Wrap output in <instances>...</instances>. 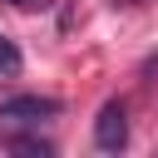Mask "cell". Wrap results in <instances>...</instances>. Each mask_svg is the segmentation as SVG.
I'll list each match as a JSON object with an SVG mask.
<instances>
[{
    "label": "cell",
    "instance_id": "4",
    "mask_svg": "<svg viewBox=\"0 0 158 158\" xmlns=\"http://www.w3.org/2000/svg\"><path fill=\"white\" fill-rule=\"evenodd\" d=\"M0 74H20V49H15V40H5V35H0Z\"/></svg>",
    "mask_w": 158,
    "mask_h": 158
},
{
    "label": "cell",
    "instance_id": "2",
    "mask_svg": "<svg viewBox=\"0 0 158 158\" xmlns=\"http://www.w3.org/2000/svg\"><path fill=\"white\" fill-rule=\"evenodd\" d=\"M54 114H59V99H49V94L0 99V118H10V123H40V118H54Z\"/></svg>",
    "mask_w": 158,
    "mask_h": 158
},
{
    "label": "cell",
    "instance_id": "3",
    "mask_svg": "<svg viewBox=\"0 0 158 158\" xmlns=\"http://www.w3.org/2000/svg\"><path fill=\"white\" fill-rule=\"evenodd\" d=\"M0 143H5L10 153H30V158H49V153H54L44 138H25V133H0Z\"/></svg>",
    "mask_w": 158,
    "mask_h": 158
},
{
    "label": "cell",
    "instance_id": "5",
    "mask_svg": "<svg viewBox=\"0 0 158 158\" xmlns=\"http://www.w3.org/2000/svg\"><path fill=\"white\" fill-rule=\"evenodd\" d=\"M5 5H15V10H44L49 0H5Z\"/></svg>",
    "mask_w": 158,
    "mask_h": 158
},
{
    "label": "cell",
    "instance_id": "1",
    "mask_svg": "<svg viewBox=\"0 0 158 158\" xmlns=\"http://www.w3.org/2000/svg\"><path fill=\"white\" fill-rule=\"evenodd\" d=\"M94 148L99 153H123L128 148V109L123 99H109L94 118Z\"/></svg>",
    "mask_w": 158,
    "mask_h": 158
}]
</instances>
